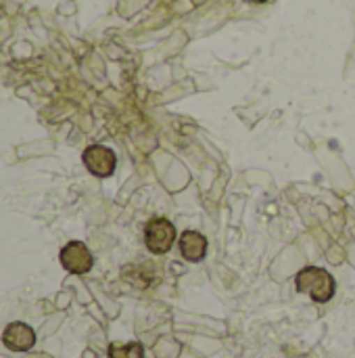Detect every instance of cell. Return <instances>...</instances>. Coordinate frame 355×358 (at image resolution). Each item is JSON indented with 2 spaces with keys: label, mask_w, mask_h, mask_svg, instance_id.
<instances>
[{
  "label": "cell",
  "mask_w": 355,
  "mask_h": 358,
  "mask_svg": "<svg viewBox=\"0 0 355 358\" xmlns=\"http://www.w3.org/2000/svg\"><path fill=\"white\" fill-rule=\"evenodd\" d=\"M295 285H297V292L308 294L316 304L331 302L335 296V289H337L333 275L324 268H318V266L301 268L295 277Z\"/></svg>",
  "instance_id": "1"
},
{
  "label": "cell",
  "mask_w": 355,
  "mask_h": 358,
  "mask_svg": "<svg viewBox=\"0 0 355 358\" xmlns=\"http://www.w3.org/2000/svg\"><path fill=\"white\" fill-rule=\"evenodd\" d=\"M176 241V227L167 218H153L144 227V243L151 254H167Z\"/></svg>",
  "instance_id": "2"
},
{
  "label": "cell",
  "mask_w": 355,
  "mask_h": 358,
  "mask_svg": "<svg viewBox=\"0 0 355 358\" xmlns=\"http://www.w3.org/2000/svg\"><path fill=\"white\" fill-rule=\"evenodd\" d=\"M59 260H61V266L71 275H86V273H90V268L94 264V258H92L90 250L82 241L67 243L61 250Z\"/></svg>",
  "instance_id": "3"
},
{
  "label": "cell",
  "mask_w": 355,
  "mask_h": 358,
  "mask_svg": "<svg viewBox=\"0 0 355 358\" xmlns=\"http://www.w3.org/2000/svg\"><path fill=\"white\" fill-rule=\"evenodd\" d=\"M82 159H84V166L88 168V172L98 176V178L111 176L115 172V166H117L115 153L109 147H105V145H90L84 151Z\"/></svg>",
  "instance_id": "4"
},
{
  "label": "cell",
  "mask_w": 355,
  "mask_h": 358,
  "mask_svg": "<svg viewBox=\"0 0 355 358\" xmlns=\"http://www.w3.org/2000/svg\"><path fill=\"white\" fill-rule=\"evenodd\" d=\"M2 342L13 352H27L36 344V334L25 323H10L2 334Z\"/></svg>",
  "instance_id": "5"
},
{
  "label": "cell",
  "mask_w": 355,
  "mask_h": 358,
  "mask_svg": "<svg viewBox=\"0 0 355 358\" xmlns=\"http://www.w3.org/2000/svg\"><path fill=\"white\" fill-rule=\"evenodd\" d=\"M180 245V254L184 260L188 262H199L205 258L207 252V239L199 233V231H184L178 239Z\"/></svg>",
  "instance_id": "6"
},
{
  "label": "cell",
  "mask_w": 355,
  "mask_h": 358,
  "mask_svg": "<svg viewBox=\"0 0 355 358\" xmlns=\"http://www.w3.org/2000/svg\"><path fill=\"white\" fill-rule=\"evenodd\" d=\"M109 358H144V348L140 342L111 344L109 346Z\"/></svg>",
  "instance_id": "7"
},
{
  "label": "cell",
  "mask_w": 355,
  "mask_h": 358,
  "mask_svg": "<svg viewBox=\"0 0 355 358\" xmlns=\"http://www.w3.org/2000/svg\"><path fill=\"white\" fill-rule=\"evenodd\" d=\"M247 2H255V4H264V2H268V0H247Z\"/></svg>",
  "instance_id": "8"
}]
</instances>
